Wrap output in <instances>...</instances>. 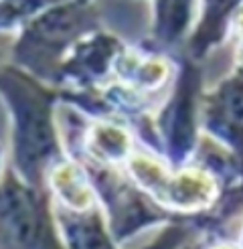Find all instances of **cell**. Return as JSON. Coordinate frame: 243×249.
<instances>
[{
    "instance_id": "obj_1",
    "label": "cell",
    "mask_w": 243,
    "mask_h": 249,
    "mask_svg": "<svg viewBox=\"0 0 243 249\" xmlns=\"http://www.w3.org/2000/svg\"><path fill=\"white\" fill-rule=\"evenodd\" d=\"M4 249H57L35 196L17 182L6 184L2 195Z\"/></svg>"
},
{
    "instance_id": "obj_2",
    "label": "cell",
    "mask_w": 243,
    "mask_h": 249,
    "mask_svg": "<svg viewBox=\"0 0 243 249\" xmlns=\"http://www.w3.org/2000/svg\"><path fill=\"white\" fill-rule=\"evenodd\" d=\"M12 104L18 118V158L22 166L31 168L33 164H39L53 148L47 107L41 97L20 89L12 93Z\"/></svg>"
},
{
    "instance_id": "obj_3",
    "label": "cell",
    "mask_w": 243,
    "mask_h": 249,
    "mask_svg": "<svg viewBox=\"0 0 243 249\" xmlns=\"http://www.w3.org/2000/svg\"><path fill=\"white\" fill-rule=\"evenodd\" d=\"M217 120L225 130L233 132L235 138L243 136V75L233 77L223 85L219 93Z\"/></svg>"
},
{
    "instance_id": "obj_4",
    "label": "cell",
    "mask_w": 243,
    "mask_h": 249,
    "mask_svg": "<svg viewBox=\"0 0 243 249\" xmlns=\"http://www.w3.org/2000/svg\"><path fill=\"white\" fill-rule=\"evenodd\" d=\"M191 116H192V85L191 79H182V85L173 107V144L180 148V150H185L191 140V126H192Z\"/></svg>"
},
{
    "instance_id": "obj_5",
    "label": "cell",
    "mask_w": 243,
    "mask_h": 249,
    "mask_svg": "<svg viewBox=\"0 0 243 249\" xmlns=\"http://www.w3.org/2000/svg\"><path fill=\"white\" fill-rule=\"evenodd\" d=\"M67 233L73 249H114L97 219H75L67 223Z\"/></svg>"
},
{
    "instance_id": "obj_6",
    "label": "cell",
    "mask_w": 243,
    "mask_h": 249,
    "mask_svg": "<svg viewBox=\"0 0 243 249\" xmlns=\"http://www.w3.org/2000/svg\"><path fill=\"white\" fill-rule=\"evenodd\" d=\"M191 0H160L158 6V31L164 39H174L189 20Z\"/></svg>"
},
{
    "instance_id": "obj_7",
    "label": "cell",
    "mask_w": 243,
    "mask_h": 249,
    "mask_svg": "<svg viewBox=\"0 0 243 249\" xmlns=\"http://www.w3.org/2000/svg\"><path fill=\"white\" fill-rule=\"evenodd\" d=\"M77 24V15L71 10H53L49 12L47 17H43V20H39L36 24V33L39 36H43L45 41H61L63 36L71 35L73 27Z\"/></svg>"
}]
</instances>
